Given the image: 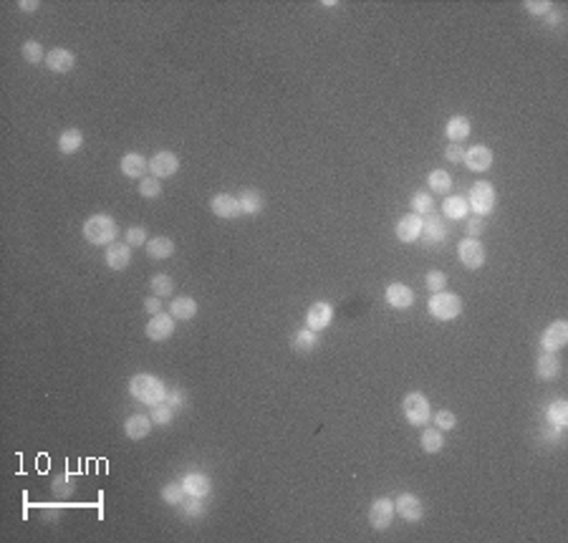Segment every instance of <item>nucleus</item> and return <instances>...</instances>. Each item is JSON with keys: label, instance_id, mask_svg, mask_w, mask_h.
I'll use <instances>...</instances> for the list:
<instances>
[{"label": "nucleus", "instance_id": "1", "mask_svg": "<svg viewBox=\"0 0 568 543\" xmlns=\"http://www.w3.org/2000/svg\"><path fill=\"white\" fill-rule=\"evenodd\" d=\"M167 389L170 387L162 382L154 374H147V371H139L129 379V394H132L137 402L147 404V407H154V404H162L167 397Z\"/></svg>", "mask_w": 568, "mask_h": 543}, {"label": "nucleus", "instance_id": "2", "mask_svg": "<svg viewBox=\"0 0 568 543\" xmlns=\"http://www.w3.org/2000/svg\"><path fill=\"white\" fill-rule=\"evenodd\" d=\"M81 232H84V238H87L91 246L106 248V246H112V243H117V238H119V225H117V220H114L112 215L96 212V215L84 220Z\"/></svg>", "mask_w": 568, "mask_h": 543}, {"label": "nucleus", "instance_id": "3", "mask_svg": "<svg viewBox=\"0 0 568 543\" xmlns=\"http://www.w3.org/2000/svg\"><path fill=\"white\" fill-rule=\"evenodd\" d=\"M402 415L412 427H427L432 419V404L422 392H410L402 399Z\"/></svg>", "mask_w": 568, "mask_h": 543}, {"label": "nucleus", "instance_id": "4", "mask_svg": "<svg viewBox=\"0 0 568 543\" xmlns=\"http://www.w3.org/2000/svg\"><path fill=\"white\" fill-rule=\"evenodd\" d=\"M495 202H498V193L488 179H480V182H475V185L470 187L468 205H470V212H472V215L485 218V215H490V212L495 210Z\"/></svg>", "mask_w": 568, "mask_h": 543}, {"label": "nucleus", "instance_id": "5", "mask_svg": "<svg viewBox=\"0 0 568 543\" xmlns=\"http://www.w3.org/2000/svg\"><path fill=\"white\" fill-rule=\"evenodd\" d=\"M427 308H430L432 318H437V321H455L463 313V298L444 288L440 293H432Z\"/></svg>", "mask_w": 568, "mask_h": 543}, {"label": "nucleus", "instance_id": "6", "mask_svg": "<svg viewBox=\"0 0 568 543\" xmlns=\"http://www.w3.org/2000/svg\"><path fill=\"white\" fill-rule=\"evenodd\" d=\"M457 260L468 268V271H477L485 265L488 260V253H485V246H482L480 238H463L457 243Z\"/></svg>", "mask_w": 568, "mask_h": 543}, {"label": "nucleus", "instance_id": "7", "mask_svg": "<svg viewBox=\"0 0 568 543\" xmlns=\"http://www.w3.org/2000/svg\"><path fill=\"white\" fill-rule=\"evenodd\" d=\"M179 172V157L172 149H159L149 159V174L157 179H170Z\"/></svg>", "mask_w": 568, "mask_h": 543}, {"label": "nucleus", "instance_id": "8", "mask_svg": "<svg viewBox=\"0 0 568 543\" xmlns=\"http://www.w3.org/2000/svg\"><path fill=\"white\" fill-rule=\"evenodd\" d=\"M566 344H568V321H563V318L553 321V324L541 334V351L558 354Z\"/></svg>", "mask_w": 568, "mask_h": 543}, {"label": "nucleus", "instance_id": "9", "mask_svg": "<svg viewBox=\"0 0 568 543\" xmlns=\"http://www.w3.org/2000/svg\"><path fill=\"white\" fill-rule=\"evenodd\" d=\"M396 510H394V500L389 498H377L374 503L369 505V523L374 530H387L394 521Z\"/></svg>", "mask_w": 568, "mask_h": 543}, {"label": "nucleus", "instance_id": "10", "mask_svg": "<svg viewBox=\"0 0 568 543\" xmlns=\"http://www.w3.org/2000/svg\"><path fill=\"white\" fill-rule=\"evenodd\" d=\"M394 510H396V516L404 518L407 523H419L424 518V503L414 493H402V496L394 500Z\"/></svg>", "mask_w": 568, "mask_h": 543}, {"label": "nucleus", "instance_id": "11", "mask_svg": "<svg viewBox=\"0 0 568 543\" xmlns=\"http://www.w3.org/2000/svg\"><path fill=\"white\" fill-rule=\"evenodd\" d=\"M334 306L329 304V301H316V304L308 306V311H306V326L308 329H313V332H324V329H329L331 321H334Z\"/></svg>", "mask_w": 568, "mask_h": 543}, {"label": "nucleus", "instance_id": "12", "mask_svg": "<svg viewBox=\"0 0 568 543\" xmlns=\"http://www.w3.org/2000/svg\"><path fill=\"white\" fill-rule=\"evenodd\" d=\"M144 334L149 341H167V339L174 334V316L172 313H165V311L152 316L149 321H147Z\"/></svg>", "mask_w": 568, "mask_h": 543}, {"label": "nucleus", "instance_id": "13", "mask_svg": "<svg viewBox=\"0 0 568 543\" xmlns=\"http://www.w3.org/2000/svg\"><path fill=\"white\" fill-rule=\"evenodd\" d=\"M384 301L394 311H407V308L414 306V291L407 283H389L387 291H384Z\"/></svg>", "mask_w": 568, "mask_h": 543}, {"label": "nucleus", "instance_id": "14", "mask_svg": "<svg viewBox=\"0 0 568 543\" xmlns=\"http://www.w3.org/2000/svg\"><path fill=\"white\" fill-rule=\"evenodd\" d=\"M422 225H424L422 215H414V212L404 215V218H399V223L394 228L396 240L399 243H417V240H422Z\"/></svg>", "mask_w": 568, "mask_h": 543}, {"label": "nucleus", "instance_id": "15", "mask_svg": "<svg viewBox=\"0 0 568 543\" xmlns=\"http://www.w3.org/2000/svg\"><path fill=\"white\" fill-rule=\"evenodd\" d=\"M424 225H422V238L427 246H440V243H444L449 235L447 225H444V218L442 215H437V212H430V215H424Z\"/></svg>", "mask_w": 568, "mask_h": 543}, {"label": "nucleus", "instance_id": "16", "mask_svg": "<svg viewBox=\"0 0 568 543\" xmlns=\"http://www.w3.org/2000/svg\"><path fill=\"white\" fill-rule=\"evenodd\" d=\"M493 149L485 144H475L470 147V149H465V159L463 165L468 167L470 172H488L490 167H493Z\"/></svg>", "mask_w": 568, "mask_h": 543}, {"label": "nucleus", "instance_id": "17", "mask_svg": "<svg viewBox=\"0 0 568 543\" xmlns=\"http://www.w3.org/2000/svg\"><path fill=\"white\" fill-rule=\"evenodd\" d=\"M43 64H46V68L51 73H68L76 66V53H73L71 48L56 46L46 53V61H43Z\"/></svg>", "mask_w": 568, "mask_h": 543}, {"label": "nucleus", "instance_id": "18", "mask_svg": "<svg viewBox=\"0 0 568 543\" xmlns=\"http://www.w3.org/2000/svg\"><path fill=\"white\" fill-rule=\"evenodd\" d=\"M210 210H212V215L220 220H235L243 215L238 198H232V195H227V193L215 195V198L210 200Z\"/></svg>", "mask_w": 568, "mask_h": 543}, {"label": "nucleus", "instance_id": "19", "mask_svg": "<svg viewBox=\"0 0 568 543\" xmlns=\"http://www.w3.org/2000/svg\"><path fill=\"white\" fill-rule=\"evenodd\" d=\"M132 246H126V243H112V246H106L104 251V263L106 268H112V271H124V268H129V263H132Z\"/></svg>", "mask_w": 568, "mask_h": 543}, {"label": "nucleus", "instance_id": "20", "mask_svg": "<svg viewBox=\"0 0 568 543\" xmlns=\"http://www.w3.org/2000/svg\"><path fill=\"white\" fill-rule=\"evenodd\" d=\"M152 417L149 415H142V412H137V415H129V417L124 419V435L129 440H134V442H139V440L149 438V432H152Z\"/></svg>", "mask_w": 568, "mask_h": 543}, {"label": "nucleus", "instance_id": "21", "mask_svg": "<svg viewBox=\"0 0 568 543\" xmlns=\"http://www.w3.org/2000/svg\"><path fill=\"white\" fill-rule=\"evenodd\" d=\"M119 170L129 179H144L147 172H149V159H144L139 152H129L121 157Z\"/></svg>", "mask_w": 568, "mask_h": 543}, {"label": "nucleus", "instance_id": "22", "mask_svg": "<svg viewBox=\"0 0 568 543\" xmlns=\"http://www.w3.org/2000/svg\"><path fill=\"white\" fill-rule=\"evenodd\" d=\"M558 374H561V359L551 351H541V357L535 362V377L541 382H553Z\"/></svg>", "mask_w": 568, "mask_h": 543}, {"label": "nucleus", "instance_id": "23", "mask_svg": "<svg viewBox=\"0 0 568 543\" xmlns=\"http://www.w3.org/2000/svg\"><path fill=\"white\" fill-rule=\"evenodd\" d=\"M444 134H447V140L452 142V144H463L470 134H472V124H470L468 117L455 114V117H449L447 124H444Z\"/></svg>", "mask_w": 568, "mask_h": 543}, {"label": "nucleus", "instance_id": "24", "mask_svg": "<svg viewBox=\"0 0 568 543\" xmlns=\"http://www.w3.org/2000/svg\"><path fill=\"white\" fill-rule=\"evenodd\" d=\"M182 485H185L187 496H195V498H207L212 491L210 477H207L205 473H197V470L187 473V475L182 477Z\"/></svg>", "mask_w": 568, "mask_h": 543}, {"label": "nucleus", "instance_id": "25", "mask_svg": "<svg viewBox=\"0 0 568 543\" xmlns=\"http://www.w3.org/2000/svg\"><path fill=\"white\" fill-rule=\"evenodd\" d=\"M442 218L447 220H468L470 218V205L468 198L463 195H447L442 202Z\"/></svg>", "mask_w": 568, "mask_h": 543}, {"label": "nucleus", "instance_id": "26", "mask_svg": "<svg viewBox=\"0 0 568 543\" xmlns=\"http://www.w3.org/2000/svg\"><path fill=\"white\" fill-rule=\"evenodd\" d=\"M144 251L152 260H167L174 255V240L167 238V235H157V238L147 240Z\"/></svg>", "mask_w": 568, "mask_h": 543}, {"label": "nucleus", "instance_id": "27", "mask_svg": "<svg viewBox=\"0 0 568 543\" xmlns=\"http://www.w3.org/2000/svg\"><path fill=\"white\" fill-rule=\"evenodd\" d=\"M170 313L174 316V321H192L197 316V301L192 296H177L170 304Z\"/></svg>", "mask_w": 568, "mask_h": 543}, {"label": "nucleus", "instance_id": "28", "mask_svg": "<svg viewBox=\"0 0 568 543\" xmlns=\"http://www.w3.org/2000/svg\"><path fill=\"white\" fill-rule=\"evenodd\" d=\"M238 202H240L243 215H258V212L265 207V198L255 190V187H245L243 193H240Z\"/></svg>", "mask_w": 568, "mask_h": 543}, {"label": "nucleus", "instance_id": "29", "mask_svg": "<svg viewBox=\"0 0 568 543\" xmlns=\"http://www.w3.org/2000/svg\"><path fill=\"white\" fill-rule=\"evenodd\" d=\"M84 147V132L71 126V129H63L59 134V152L61 154H76Z\"/></svg>", "mask_w": 568, "mask_h": 543}, {"label": "nucleus", "instance_id": "30", "mask_svg": "<svg viewBox=\"0 0 568 543\" xmlns=\"http://www.w3.org/2000/svg\"><path fill=\"white\" fill-rule=\"evenodd\" d=\"M419 447H422L427 455H437V452H442L444 432L437 430V427H424L422 435H419Z\"/></svg>", "mask_w": 568, "mask_h": 543}, {"label": "nucleus", "instance_id": "31", "mask_svg": "<svg viewBox=\"0 0 568 543\" xmlns=\"http://www.w3.org/2000/svg\"><path fill=\"white\" fill-rule=\"evenodd\" d=\"M316 346H318V332H313L308 326H304V329H298V332L293 334V349L301 351V354H311Z\"/></svg>", "mask_w": 568, "mask_h": 543}, {"label": "nucleus", "instance_id": "32", "mask_svg": "<svg viewBox=\"0 0 568 543\" xmlns=\"http://www.w3.org/2000/svg\"><path fill=\"white\" fill-rule=\"evenodd\" d=\"M427 187L430 193H440V195H447L452 190V174L447 170H432L427 174Z\"/></svg>", "mask_w": 568, "mask_h": 543}, {"label": "nucleus", "instance_id": "33", "mask_svg": "<svg viewBox=\"0 0 568 543\" xmlns=\"http://www.w3.org/2000/svg\"><path fill=\"white\" fill-rule=\"evenodd\" d=\"M159 496H162V500H165L167 505L179 508V503H182V500L187 498V493H185V485H182V480H172V483L162 485Z\"/></svg>", "mask_w": 568, "mask_h": 543}, {"label": "nucleus", "instance_id": "34", "mask_svg": "<svg viewBox=\"0 0 568 543\" xmlns=\"http://www.w3.org/2000/svg\"><path fill=\"white\" fill-rule=\"evenodd\" d=\"M179 516H182V518H200V516H205V498L187 496L185 500L179 503Z\"/></svg>", "mask_w": 568, "mask_h": 543}, {"label": "nucleus", "instance_id": "35", "mask_svg": "<svg viewBox=\"0 0 568 543\" xmlns=\"http://www.w3.org/2000/svg\"><path fill=\"white\" fill-rule=\"evenodd\" d=\"M546 415H548V422H553L555 427H566L568 424V402H563V399H555V402L548 404V410H546Z\"/></svg>", "mask_w": 568, "mask_h": 543}, {"label": "nucleus", "instance_id": "36", "mask_svg": "<svg viewBox=\"0 0 568 543\" xmlns=\"http://www.w3.org/2000/svg\"><path fill=\"white\" fill-rule=\"evenodd\" d=\"M435 210V200H432V195L427 193V190H419V193L412 195V212L414 215H430V212Z\"/></svg>", "mask_w": 568, "mask_h": 543}, {"label": "nucleus", "instance_id": "37", "mask_svg": "<svg viewBox=\"0 0 568 543\" xmlns=\"http://www.w3.org/2000/svg\"><path fill=\"white\" fill-rule=\"evenodd\" d=\"M149 291H152V296L165 298L174 291V281L170 278L167 273H157V276H152V281H149Z\"/></svg>", "mask_w": 568, "mask_h": 543}, {"label": "nucleus", "instance_id": "38", "mask_svg": "<svg viewBox=\"0 0 568 543\" xmlns=\"http://www.w3.org/2000/svg\"><path fill=\"white\" fill-rule=\"evenodd\" d=\"M20 53H23V61H28V64H43L46 61V53L43 51V43H38V40H26L23 43V48H20Z\"/></svg>", "mask_w": 568, "mask_h": 543}, {"label": "nucleus", "instance_id": "39", "mask_svg": "<svg viewBox=\"0 0 568 543\" xmlns=\"http://www.w3.org/2000/svg\"><path fill=\"white\" fill-rule=\"evenodd\" d=\"M139 195L144 200H157L162 195V179L147 174L144 179H139Z\"/></svg>", "mask_w": 568, "mask_h": 543}, {"label": "nucleus", "instance_id": "40", "mask_svg": "<svg viewBox=\"0 0 568 543\" xmlns=\"http://www.w3.org/2000/svg\"><path fill=\"white\" fill-rule=\"evenodd\" d=\"M147 240H149V232H147V228L142 225H132L124 230V243L132 248H144Z\"/></svg>", "mask_w": 568, "mask_h": 543}, {"label": "nucleus", "instance_id": "41", "mask_svg": "<svg viewBox=\"0 0 568 543\" xmlns=\"http://www.w3.org/2000/svg\"><path fill=\"white\" fill-rule=\"evenodd\" d=\"M174 415L177 412L170 407L167 402H162V404H154L152 407V412H149V417H152V422L154 424H159V427H165V424H170L174 419Z\"/></svg>", "mask_w": 568, "mask_h": 543}, {"label": "nucleus", "instance_id": "42", "mask_svg": "<svg viewBox=\"0 0 568 543\" xmlns=\"http://www.w3.org/2000/svg\"><path fill=\"white\" fill-rule=\"evenodd\" d=\"M432 419H435V427L442 432H449L457 427V415L452 410H440V412H432Z\"/></svg>", "mask_w": 568, "mask_h": 543}, {"label": "nucleus", "instance_id": "43", "mask_svg": "<svg viewBox=\"0 0 568 543\" xmlns=\"http://www.w3.org/2000/svg\"><path fill=\"white\" fill-rule=\"evenodd\" d=\"M424 285H427V291L430 293H440L447 288V276H444L442 271H430L427 273V278H424Z\"/></svg>", "mask_w": 568, "mask_h": 543}, {"label": "nucleus", "instance_id": "44", "mask_svg": "<svg viewBox=\"0 0 568 543\" xmlns=\"http://www.w3.org/2000/svg\"><path fill=\"white\" fill-rule=\"evenodd\" d=\"M523 8H525L530 15H548L551 10H553V3H551V0H525Z\"/></svg>", "mask_w": 568, "mask_h": 543}, {"label": "nucleus", "instance_id": "45", "mask_svg": "<svg viewBox=\"0 0 568 543\" xmlns=\"http://www.w3.org/2000/svg\"><path fill=\"white\" fill-rule=\"evenodd\" d=\"M73 491H76V483H73L71 477L63 475V473L56 475V480H53V493H56V496H71Z\"/></svg>", "mask_w": 568, "mask_h": 543}, {"label": "nucleus", "instance_id": "46", "mask_svg": "<svg viewBox=\"0 0 568 543\" xmlns=\"http://www.w3.org/2000/svg\"><path fill=\"white\" fill-rule=\"evenodd\" d=\"M165 402L172 407L174 412H179L182 407L187 404V394L182 389H177V387H172V389H167V397H165Z\"/></svg>", "mask_w": 568, "mask_h": 543}, {"label": "nucleus", "instance_id": "47", "mask_svg": "<svg viewBox=\"0 0 568 543\" xmlns=\"http://www.w3.org/2000/svg\"><path fill=\"white\" fill-rule=\"evenodd\" d=\"M444 159H447L449 165H463L465 147L463 144H447V149H444Z\"/></svg>", "mask_w": 568, "mask_h": 543}, {"label": "nucleus", "instance_id": "48", "mask_svg": "<svg viewBox=\"0 0 568 543\" xmlns=\"http://www.w3.org/2000/svg\"><path fill=\"white\" fill-rule=\"evenodd\" d=\"M482 230H485V220L477 218V215H470L468 218V238H480Z\"/></svg>", "mask_w": 568, "mask_h": 543}, {"label": "nucleus", "instance_id": "49", "mask_svg": "<svg viewBox=\"0 0 568 543\" xmlns=\"http://www.w3.org/2000/svg\"><path fill=\"white\" fill-rule=\"evenodd\" d=\"M165 311V304H162V298L159 296H149L144 298V313H152V316H157V313Z\"/></svg>", "mask_w": 568, "mask_h": 543}, {"label": "nucleus", "instance_id": "50", "mask_svg": "<svg viewBox=\"0 0 568 543\" xmlns=\"http://www.w3.org/2000/svg\"><path fill=\"white\" fill-rule=\"evenodd\" d=\"M18 8L23 10V13H33V10H38V8H40V3H38V0H20Z\"/></svg>", "mask_w": 568, "mask_h": 543}, {"label": "nucleus", "instance_id": "51", "mask_svg": "<svg viewBox=\"0 0 568 543\" xmlns=\"http://www.w3.org/2000/svg\"><path fill=\"white\" fill-rule=\"evenodd\" d=\"M546 20H548V26H558V23H561V13H558V10H551L548 15H546Z\"/></svg>", "mask_w": 568, "mask_h": 543}]
</instances>
